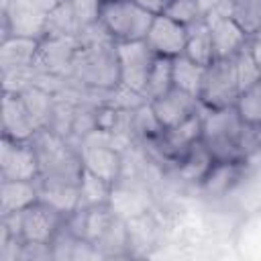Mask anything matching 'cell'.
Instances as JSON below:
<instances>
[{"label": "cell", "instance_id": "cell-1", "mask_svg": "<svg viewBox=\"0 0 261 261\" xmlns=\"http://www.w3.org/2000/svg\"><path fill=\"white\" fill-rule=\"evenodd\" d=\"M77 43L71 77L90 88L114 90L120 84L116 41L100 22H96L80 33Z\"/></svg>", "mask_w": 261, "mask_h": 261}, {"label": "cell", "instance_id": "cell-2", "mask_svg": "<svg viewBox=\"0 0 261 261\" xmlns=\"http://www.w3.org/2000/svg\"><path fill=\"white\" fill-rule=\"evenodd\" d=\"M243 128L245 122L237 106L216 110L202 106V143L216 161H243Z\"/></svg>", "mask_w": 261, "mask_h": 261}, {"label": "cell", "instance_id": "cell-3", "mask_svg": "<svg viewBox=\"0 0 261 261\" xmlns=\"http://www.w3.org/2000/svg\"><path fill=\"white\" fill-rule=\"evenodd\" d=\"M63 222L65 214L41 200L20 212L2 216L8 232L22 243H51Z\"/></svg>", "mask_w": 261, "mask_h": 261}, {"label": "cell", "instance_id": "cell-4", "mask_svg": "<svg viewBox=\"0 0 261 261\" xmlns=\"http://www.w3.org/2000/svg\"><path fill=\"white\" fill-rule=\"evenodd\" d=\"M153 16L133 0H104L100 10V24L116 43L145 41Z\"/></svg>", "mask_w": 261, "mask_h": 261}, {"label": "cell", "instance_id": "cell-5", "mask_svg": "<svg viewBox=\"0 0 261 261\" xmlns=\"http://www.w3.org/2000/svg\"><path fill=\"white\" fill-rule=\"evenodd\" d=\"M241 96V84L237 75L234 55L214 59L204 73V82L198 94V100L204 108H230L237 106Z\"/></svg>", "mask_w": 261, "mask_h": 261}, {"label": "cell", "instance_id": "cell-6", "mask_svg": "<svg viewBox=\"0 0 261 261\" xmlns=\"http://www.w3.org/2000/svg\"><path fill=\"white\" fill-rule=\"evenodd\" d=\"M118 53V71H120V86L143 94L147 90V80L155 61V53L147 45V41H124L116 43Z\"/></svg>", "mask_w": 261, "mask_h": 261}, {"label": "cell", "instance_id": "cell-7", "mask_svg": "<svg viewBox=\"0 0 261 261\" xmlns=\"http://www.w3.org/2000/svg\"><path fill=\"white\" fill-rule=\"evenodd\" d=\"M200 139H202V108H200V112L192 114L184 122L169 126V128H163L155 139L145 141V143L155 147V151L163 159L177 165Z\"/></svg>", "mask_w": 261, "mask_h": 261}, {"label": "cell", "instance_id": "cell-8", "mask_svg": "<svg viewBox=\"0 0 261 261\" xmlns=\"http://www.w3.org/2000/svg\"><path fill=\"white\" fill-rule=\"evenodd\" d=\"M41 173L39 155L31 141H12L2 137L0 177L2 179H37Z\"/></svg>", "mask_w": 261, "mask_h": 261}, {"label": "cell", "instance_id": "cell-9", "mask_svg": "<svg viewBox=\"0 0 261 261\" xmlns=\"http://www.w3.org/2000/svg\"><path fill=\"white\" fill-rule=\"evenodd\" d=\"M77 37H45L39 43L35 67L51 75H71L73 57L77 51Z\"/></svg>", "mask_w": 261, "mask_h": 261}, {"label": "cell", "instance_id": "cell-10", "mask_svg": "<svg viewBox=\"0 0 261 261\" xmlns=\"http://www.w3.org/2000/svg\"><path fill=\"white\" fill-rule=\"evenodd\" d=\"M145 41L155 55L173 59L177 55H184V51H186L188 27L165 16V14H155Z\"/></svg>", "mask_w": 261, "mask_h": 261}, {"label": "cell", "instance_id": "cell-11", "mask_svg": "<svg viewBox=\"0 0 261 261\" xmlns=\"http://www.w3.org/2000/svg\"><path fill=\"white\" fill-rule=\"evenodd\" d=\"M41 124L24 104L18 92H4L2 98V137L12 141H31Z\"/></svg>", "mask_w": 261, "mask_h": 261}, {"label": "cell", "instance_id": "cell-12", "mask_svg": "<svg viewBox=\"0 0 261 261\" xmlns=\"http://www.w3.org/2000/svg\"><path fill=\"white\" fill-rule=\"evenodd\" d=\"M149 104H151L153 114L159 120L161 128L175 126V124L184 122L186 118H190L192 114L200 112V108H202V104L196 96H192L188 92H181L177 88H171L167 94L151 100Z\"/></svg>", "mask_w": 261, "mask_h": 261}, {"label": "cell", "instance_id": "cell-13", "mask_svg": "<svg viewBox=\"0 0 261 261\" xmlns=\"http://www.w3.org/2000/svg\"><path fill=\"white\" fill-rule=\"evenodd\" d=\"M204 18H206L210 35H212V45H214L216 59L232 57L247 45L249 35L230 16L212 14V16H204Z\"/></svg>", "mask_w": 261, "mask_h": 261}, {"label": "cell", "instance_id": "cell-14", "mask_svg": "<svg viewBox=\"0 0 261 261\" xmlns=\"http://www.w3.org/2000/svg\"><path fill=\"white\" fill-rule=\"evenodd\" d=\"M39 202L37 179H2L0 184V214L8 216Z\"/></svg>", "mask_w": 261, "mask_h": 261}, {"label": "cell", "instance_id": "cell-15", "mask_svg": "<svg viewBox=\"0 0 261 261\" xmlns=\"http://www.w3.org/2000/svg\"><path fill=\"white\" fill-rule=\"evenodd\" d=\"M241 169H243V161H214L206 177L200 181L202 192L210 198L224 196L241 179Z\"/></svg>", "mask_w": 261, "mask_h": 261}, {"label": "cell", "instance_id": "cell-16", "mask_svg": "<svg viewBox=\"0 0 261 261\" xmlns=\"http://www.w3.org/2000/svg\"><path fill=\"white\" fill-rule=\"evenodd\" d=\"M184 55L190 57L192 61L204 65V67H208L216 59L214 45H212V35H210L206 18L188 27V43H186Z\"/></svg>", "mask_w": 261, "mask_h": 261}, {"label": "cell", "instance_id": "cell-17", "mask_svg": "<svg viewBox=\"0 0 261 261\" xmlns=\"http://www.w3.org/2000/svg\"><path fill=\"white\" fill-rule=\"evenodd\" d=\"M214 157L210 155V151L206 149V145L202 143V139L186 153V157L175 165L177 169V175L188 181V184H198L206 177V173L210 171V167L214 165Z\"/></svg>", "mask_w": 261, "mask_h": 261}, {"label": "cell", "instance_id": "cell-18", "mask_svg": "<svg viewBox=\"0 0 261 261\" xmlns=\"http://www.w3.org/2000/svg\"><path fill=\"white\" fill-rule=\"evenodd\" d=\"M82 31L84 27L69 0H61L45 18V37H80Z\"/></svg>", "mask_w": 261, "mask_h": 261}, {"label": "cell", "instance_id": "cell-19", "mask_svg": "<svg viewBox=\"0 0 261 261\" xmlns=\"http://www.w3.org/2000/svg\"><path fill=\"white\" fill-rule=\"evenodd\" d=\"M171 61H173V88H177L181 92H188V94L198 98L202 82H204L206 67L192 61L186 55H177Z\"/></svg>", "mask_w": 261, "mask_h": 261}, {"label": "cell", "instance_id": "cell-20", "mask_svg": "<svg viewBox=\"0 0 261 261\" xmlns=\"http://www.w3.org/2000/svg\"><path fill=\"white\" fill-rule=\"evenodd\" d=\"M112 186L104 177L92 173L90 169H82L80 177V206L90 208V206H100V204H110L112 198ZM77 206V208H80Z\"/></svg>", "mask_w": 261, "mask_h": 261}, {"label": "cell", "instance_id": "cell-21", "mask_svg": "<svg viewBox=\"0 0 261 261\" xmlns=\"http://www.w3.org/2000/svg\"><path fill=\"white\" fill-rule=\"evenodd\" d=\"M173 88V61L171 57H155L149 80H147V90L145 98L151 102L163 94H167Z\"/></svg>", "mask_w": 261, "mask_h": 261}, {"label": "cell", "instance_id": "cell-22", "mask_svg": "<svg viewBox=\"0 0 261 261\" xmlns=\"http://www.w3.org/2000/svg\"><path fill=\"white\" fill-rule=\"evenodd\" d=\"M230 18L251 37L261 29V0H232Z\"/></svg>", "mask_w": 261, "mask_h": 261}, {"label": "cell", "instance_id": "cell-23", "mask_svg": "<svg viewBox=\"0 0 261 261\" xmlns=\"http://www.w3.org/2000/svg\"><path fill=\"white\" fill-rule=\"evenodd\" d=\"M237 110L247 124H261V80L245 88L239 96Z\"/></svg>", "mask_w": 261, "mask_h": 261}, {"label": "cell", "instance_id": "cell-24", "mask_svg": "<svg viewBox=\"0 0 261 261\" xmlns=\"http://www.w3.org/2000/svg\"><path fill=\"white\" fill-rule=\"evenodd\" d=\"M163 14L173 18V20H177V22H181V24H186V27H190V24H194V22L204 18L198 0H169L165 10H163Z\"/></svg>", "mask_w": 261, "mask_h": 261}, {"label": "cell", "instance_id": "cell-25", "mask_svg": "<svg viewBox=\"0 0 261 261\" xmlns=\"http://www.w3.org/2000/svg\"><path fill=\"white\" fill-rule=\"evenodd\" d=\"M234 65H237V75H239V84H241V92L249 86H253L257 80H261V67L257 65L255 57L249 51V41L247 45L234 55Z\"/></svg>", "mask_w": 261, "mask_h": 261}, {"label": "cell", "instance_id": "cell-26", "mask_svg": "<svg viewBox=\"0 0 261 261\" xmlns=\"http://www.w3.org/2000/svg\"><path fill=\"white\" fill-rule=\"evenodd\" d=\"M73 6V12L84 29L100 22V10L104 0H69Z\"/></svg>", "mask_w": 261, "mask_h": 261}, {"label": "cell", "instance_id": "cell-27", "mask_svg": "<svg viewBox=\"0 0 261 261\" xmlns=\"http://www.w3.org/2000/svg\"><path fill=\"white\" fill-rule=\"evenodd\" d=\"M20 261H37V259H53L51 243H22L18 251Z\"/></svg>", "mask_w": 261, "mask_h": 261}, {"label": "cell", "instance_id": "cell-28", "mask_svg": "<svg viewBox=\"0 0 261 261\" xmlns=\"http://www.w3.org/2000/svg\"><path fill=\"white\" fill-rule=\"evenodd\" d=\"M202 14L204 16H212V14H220V16H230V4L232 0H198Z\"/></svg>", "mask_w": 261, "mask_h": 261}, {"label": "cell", "instance_id": "cell-29", "mask_svg": "<svg viewBox=\"0 0 261 261\" xmlns=\"http://www.w3.org/2000/svg\"><path fill=\"white\" fill-rule=\"evenodd\" d=\"M133 2L143 6L145 10H149L151 14H163V10H165L169 0H133Z\"/></svg>", "mask_w": 261, "mask_h": 261}, {"label": "cell", "instance_id": "cell-30", "mask_svg": "<svg viewBox=\"0 0 261 261\" xmlns=\"http://www.w3.org/2000/svg\"><path fill=\"white\" fill-rule=\"evenodd\" d=\"M249 51H251V55L255 57L257 65L261 67V29H259L255 35L249 37Z\"/></svg>", "mask_w": 261, "mask_h": 261}]
</instances>
